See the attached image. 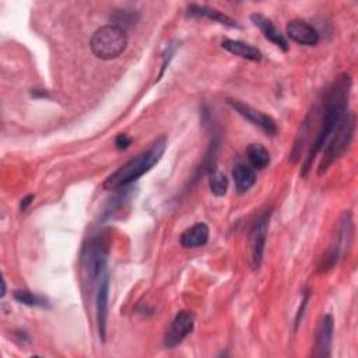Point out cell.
<instances>
[{
	"mask_svg": "<svg viewBox=\"0 0 358 358\" xmlns=\"http://www.w3.org/2000/svg\"><path fill=\"white\" fill-rule=\"evenodd\" d=\"M350 85H351V78L348 74L340 76L333 87L327 92L326 98V108H324V115L320 123V127L315 136V140L309 148L308 157L305 158L303 168L301 175L306 176L313 159L316 155L324 148L329 137L343 119V116L347 113V105H348V94H350Z\"/></svg>",
	"mask_w": 358,
	"mask_h": 358,
	"instance_id": "obj_1",
	"label": "cell"
},
{
	"mask_svg": "<svg viewBox=\"0 0 358 358\" xmlns=\"http://www.w3.org/2000/svg\"><path fill=\"white\" fill-rule=\"evenodd\" d=\"M166 137L161 136L157 138L147 150L123 164L119 169H116L112 175H109L103 182L105 190H119L123 187H127L133 182H136L138 178L145 175L148 171L152 169L154 165L158 164V161L162 158L165 150H166Z\"/></svg>",
	"mask_w": 358,
	"mask_h": 358,
	"instance_id": "obj_2",
	"label": "cell"
},
{
	"mask_svg": "<svg viewBox=\"0 0 358 358\" xmlns=\"http://www.w3.org/2000/svg\"><path fill=\"white\" fill-rule=\"evenodd\" d=\"M355 133V115L352 112H348L343 116L331 136L329 137L326 143V148L323 152V158L320 161L317 173L323 175L327 168L337 159L340 158L345 150L350 147Z\"/></svg>",
	"mask_w": 358,
	"mask_h": 358,
	"instance_id": "obj_3",
	"label": "cell"
},
{
	"mask_svg": "<svg viewBox=\"0 0 358 358\" xmlns=\"http://www.w3.org/2000/svg\"><path fill=\"white\" fill-rule=\"evenodd\" d=\"M90 46L98 59L112 60L126 50L127 35L124 29L116 24L103 25L94 32Z\"/></svg>",
	"mask_w": 358,
	"mask_h": 358,
	"instance_id": "obj_4",
	"label": "cell"
},
{
	"mask_svg": "<svg viewBox=\"0 0 358 358\" xmlns=\"http://www.w3.org/2000/svg\"><path fill=\"white\" fill-rule=\"evenodd\" d=\"M108 262V248L102 238H92L83 252V266L87 273V278L91 284H94L99 277H103Z\"/></svg>",
	"mask_w": 358,
	"mask_h": 358,
	"instance_id": "obj_5",
	"label": "cell"
},
{
	"mask_svg": "<svg viewBox=\"0 0 358 358\" xmlns=\"http://www.w3.org/2000/svg\"><path fill=\"white\" fill-rule=\"evenodd\" d=\"M227 102L243 119H246L253 126L259 127L266 136H275L277 124H275V120L271 116H268V115H266V113L255 109L253 106H250V105H248L242 101H238V99H228Z\"/></svg>",
	"mask_w": 358,
	"mask_h": 358,
	"instance_id": "obj_6",
	"label": "cell"
},
{
	"mask_svg": "<svg viewBox=\"0 0 358 358\" xmlns=\"http://www.w3.org/2000/svg\"><path fill=\"white\" fill-rule=\"evenodd\" d=\"M193 329H194V315L190 310L178 312L164 336V345L166 348L176 347L193 331Z\"/></svg>",
	"mask_w": 358,
	"mask_h": 358,
	"instance_id": "obj_7",
	"label": "cell"
},
{
	"mask_svg": "<svg viewBox=\"0 0 358 358\" xmlns=\"http://www.w3.org/2000/svg\"><path fill=\"white\" fill-rule=\"evenodd\" d=\"M268 220H270V211L263 213L257 221L253 224L250 229V245H252V267L257 270L263 260V252L266 246L267 239V229H268Z\"/></svg>",
	"mask_w": 358,
	"mask_h": 358,
	"instance_id": "obj_8",
	"label": "cell"
},
{
	"mask_svg": "<svg viewBox=\"0 0 358 358\" xmlns=\"http://www.w3.org/2000/svg\"><path fill=\"white\" fill-rule=\"evenodd\" d=\"M287 35L291 41L305 46H313L319 42V34L313 25L303 20H291L287 24Z\"/></svg>",
	"mask_w": 358,
	"mask_h": 358,
	"instance_id": "obj_9",
	"label": "cell"
},
{
	"mask_svg": "<svg viewBox=\"0 0 358 358\" xmlns=\"http://www.w3.org/2000/svg\"><path fill=\"white\" fill-rule=\"evenodd\" d=\"M333 330H334V320L330 313H326L317 327L316 331V341H315V357L326 358L330 355L331 341H333Z\"/></svg>",
	"mask_w": 358,
	"mask_h": 358,
	"instance_id": "obj_10",
	"label": "cell"
},
{
	"mask_svg": "<svg viewBox=\"0 0 358 358\" xmlns=\"http://www.w3.org/2000/svg\"><path fill=\"white\" fill-rule=\"evenodd\" d=\"M109 275L103 274L101 278V282L98 285V292H96V324H98V331L99 337L103 341L105 334H106V320H108V299H109Z\"/></svg>",
	"mask_w": 358,
	"mask_h": 358,
	"instance_id": "obj_11",
	"label": "cell"
},
{
	"mask_svg": "<svg viewBox=\"0 0 358 358\" xmlns=\"http://www.w3.org/2000/svg\"><path fill=\"white\" fill-rule=\"evenodd\" d=\"M250 20L253 22L255 27H257L262 34L264 35L266 39H268L271 43H274L277 48H280L281 50L287 52L289 45H288V41L287 38L281 34V31L273 24L271 20H268L267 17H264L263 14H259V13H255L250 15Z\"/></svg>",
	"mask_w": 358,
	"mask_h": 358,
	"instance_id": "obj_12",
	"label": "cell"
},
{
	"mask_svg": "<svg viewBox=\"0 0 358 358\" xmlns=\"http://www.w3.org/2000/svg\"><path fill=\"white\" fill-rule=\"evenodd\" d=\"M187 15L192 17H200V18H207L210 21L218 22L221 25L229 27V28H241V25L222 11L217 8H211L208 6H200V4H189L187 6Z\"/></svg>",
	"mask_w": 358,
	"mask_h": 358,
	"instance_id": "obj_13",
	"label": "cell"
},
{
	"mask_svg": "<svg viewBox=\"0 0 358 358\" xmlns=\"http://www.w3.org/2000/svg\"><path fill=\"white\" fill-rule=\"evenodd\" d=\"M210 229L206 222H196L180 234L179 242L183 248H200L208 242Z\"/></svg>",
	"mask_w": 358,
	"mask_h": 358,
	"instance_id": "obj_14",
	"label": "cell"
},
{
	"mask_svg": "<svg viewBox=\"0 0 358 358\" xmlns=\"http://www.w3.org/2000/svg\"><path fill=\"white\" fill-rule=\"evenodd\" d=\"M221 46L225 50H228L229 53H232L235 56H239L242 59H246V60L259 62L262 59V52L257 48H255L250 43L238 41V39H224Z\"/></svg>",
	"mask_w": 358,
	"mask_h": 358,
	"instance_id": "obj_15",
	"label": "cell"
},
{
	"mask_svg": "<svg viewBox=\"0 0 358 358\" xmlns=\"http://www.w3.org/2000/svg\"><path fill=\"white\" fill-rule=\"evenodd\" d=\"M232 178L235 182V187L238 193L248 192L256 182V173L255 169L250 165H246L243 162H238L232 169Z\"/></svg>",
	"mask_w": 358,
	"mask_h": 358,
	"instance_id": "obj_16",
	"label": "cell"
},
{
	"mask_svg": "<svg viewBox=\"0 0 358 358\" xmlns=\"http://www.w3.org/2000/svg\"><path fill=\"white\" fill-rule=\"evenodd\" d=\"M246 157L253 169H264L270 164V152L262 144H249Z\"/></svg>",
	"mask_w": 358,
	"mask_h": 358,
	"instance_id": "obj_17",
	"label": "cell"
},
{
	"mask_svg": "<svg viewBox=\"0 0 358 358\" xmlns=\"http://www.w3.org/2000/svg\"><path fill=\"white\" fill-rule=\"evenodd\" d=\"M208 186L214 196H224L228 190V178L218 169L210 168L208 171Z\"/></svg>",
	"mask_w": 358,
	"mask_h": 358,
	"instance_id": "obj_18",
	"label": "cell"
},
{
	"mask_svg": "<svg viewBox=\"0 0 358 358\" xmlns=\"http://www.w3.org/2000/svg\"><path fill=\"white\" fill-rule=\"evenodd\" d=\"M14 299L22 305L27 306H38V308H46L49 306V302L45 296L34 294L28 289H17L14 291Z\"/></svg>",
	"mask_w": 358,
	"mask_h": 358,
	"instance_id": "obj_19",
	"label": "cell"
},
{
	"mask_svg": "<svg viewBox=\"0 0 358 358\" xmlns=\"http://www.w3.org/2000/svg\"><path fill=\"white\" fill-rule=\"evenodd\" d=\"M130 144H131V138L124 133L117 134L116 138H115V147L117 150H126V148L130 147Z\"/></svg>",
	"mask_w": 358,
	"mask_h": 358,
	"instance_id": "obj_20",
	"label": "cell"
},
{
	"mask_svg": "<svg viewBox=\"0 0 358 358\" xmlns=\"http://www.w3.org/2000/svg\"><path fill=\"white\" fill-rule=\"evenodd\" d=\"M32 200H34V194L25 196V197L21 200V203H20V210H21V211H25L27 207L32 203Z\"/></svg>",
	"mask_w": 358,
	"mask_h": 358,
	"instance_id": "obj_21",
	"label": "cell"
}]
</instances>
